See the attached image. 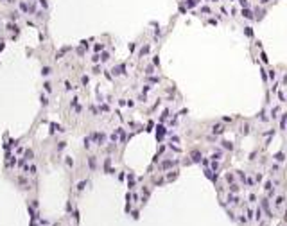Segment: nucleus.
Listing matches in <instances>:
<instances>
[{"instance_id": "obj_1", "label": "nucleus", "mask_w": 287, "mask_h": 226, "mask_svg": "<svg viewBox=\"0 0 287 226\" xmlns=\"http://www.w3.org/2000/svg\"><path fill=\"white\" fill-rule=\"evenodd\" d=\"M212 131H214L215 135H221V133H224V126H221V124H217L212 127Z\"/></svg>"}, {"instance_id": "obj_16", "label": "nucleus", "mask_w": 287, "mask_h": 226, "mask_svg": "<svg viewBox=\"0 0 287 226\" xmlns=\"http://www.w3.org/2000/svg\"><path fill=\"white\" fill-rule=\"evenodd\" d=\"M246 34H248V36H251V34H253V33H251V27H246Z\"/></svg>"}, {"instance_id": "obj_5", "label": "nucleus", "mask_w": 287, "mask_h": 226, "mask_svg": "<svg viewBox=\"0 0 287 226\" xmlns=\"http://www.w3.org/2000/svg\"><path fill=\"white\" fill-rule=\"evenodd\" d=\"M172 165H174V162L167 160V162H163V163H162V169H167V167H172Z\"/></svg>"}, {"instance_id": "obj_11", "label": "nucleus", "mask_w": 287, "mask_h": 226, "mask_svg": "<svg viewBox=\"0 0 287 226\" xmlns=\"http://www.w3.org/2000/svg\"><path fill=\"white\" fill-rule=\"evenodd\" d=\"M43 86H45V90H47V92H50V90H52V86H50V83H45Z\"/></svg>"}, {"instance_id": "obj_15", "label": "nucleus", "mask_w": 287, "mask_h": 226, "mask_svg": "<svg viewBox=\"0 0 287 226\" xmlns=\"http://www.w3.org/2000/svg\"><path fill=\"white\" fill-rule=\"evenodd\" d=\"M147 52H149V45H145V47L142 49V54H147Z\"/></svg>"}, {"instance_id": "obj_6", "label": "nucleus", "mask_w": 287, "mask_h": 226, "mask_svg": "<svg viewBox=\"0 0 287 226\" xmlns=\"http://www.w3.org/2000/svg\"><path fill=\"white\" fill-rule=\"evenodd\" d=\"M33 156H34V152H33L31 149L25 151V160H33Z\"/></svg>"}, {"instance_id": "obj_14", "label": "nucleus", "mask_w": 287, "mask_h": 226, "mask_svg": "<svg viewBox=\"0 0 287 226\" xmlns=\"http://www.w3.org/2000/svg\"><path fill=\"white\" fill-rule=\"evenodd\" d=\"M39 5H41L43 9H47V0H39Z\"/></svg>"}, {"instance_id": "obj_2", "label": "nucleus", "mask_w": 287, "mask_h": 226, "mask_svg": "<svg viewBox=\"0 0 287 226\" xmlns=\"http://www.w3.org/2000/svg\"><path fill=\"white\" fill-rule=\"evenodd\" d=\"M242 16H244V18H253V13H251L250 9H242Z\"/></svg>"}, {"instance_id": "obj_8", "label": "nucleus", "mask_w": 287, "mask_h": 226, "mask_svg": "<svg viewBox=\"0 0 287 226\" xmlns=\"http://www.w3.org/2000/svg\"><path fill=\"white\" fill-rule=\"evenodd\" d=\"M18 16H20V14H18L16 11H13V13H9V18H11V20H16Z\"/></svg>"}, {"instance_id": "obj_4", "label": "nucleus", "mask_w": 287, "mask_h": 226, "mask_svg": "<svg viewBox=\"0 0 287 226\" xmlns=\"http://www.w3.org/2000/svg\"><path fill=\"white\" fill-rule=\"evenodd\" d=\"M88 163H90V169H95V156H90V158H88Z\"/></svg>"}, {"instance_id": "obj_17", "label": "nucleus", "mask_w": 287, "mask_h": 226, "mask_svg": "<svg viewBox=\"0 0 287 226\" xmlns=\"http://www.w3.org/2000/svg\"><path fill=\"white\" fill-rule=\"evenodd\" d=\"M210 2H215V0H210Z\"/></svg>"}, {"instance_id": "obj_7", "label": "nucleus", "mask_w": 287, "mask_h": 226, "mask_svg": "<svg viewBox=\"0 0 287 226\" xmlns=\"http://www.w3.org/2000/svg\"><path fill=\"white\" fill-rule=\"evenodd\" d=\"M221 156H222V152H221V151H214V154H212V158H214V160H221Z\"/></svg>"}, {"instance_id": "obj_13", "label": "nucleus", "mask_w": 287, "mask_h": 226, "mask_svg": "<svg viewBox=\"0 0 287 226\" xmlns=\"http://www.w3.org/2000/svg\"><path fill=\"white\" fill-rule=\"evenodd\" d=\"M282 203H284V197H282V196H280V197H278V199H276V205H278V206H282Z\"/></svg>"}, {"instance_id": "obj_10", "label": "nucleus", "mask_w": 287, "mask_h": 226, "mask_svg": "<svg viewBox=\"0 0 287 226\" xmlns=\"http://www.w3.org/2000/svg\"><path fill=\"white\" fill-rule=\"evenodd\" d=\"M50 72H52V70H50V67H45V68L41 70V74H43V75H49Z\"/></svg>"}, {"instance_id": "obj_3", "label": "nucleus", "mask_w": 287, "mask_h": 226, "mask_svg": "<svg viewBox=\"0 0 287 226\" xmlns=\"http://www.w3.org/2000/svg\"><path fill=\"white\" fill-rule=\"evenodd\" d=\"M192 160H194V162H199V160H201V154H199L197 151H194V152H192Z\"/></svg>"}, {"instance_id": "obj_9", "label": "nucleus", "mask_w": 287, "mask_h": 226, "mask_svg": "<svg viewBox=\"0 0 287 226\" xmlns=\"http://www.w3.org/2000/svg\"><path fill=\"white\" fill-rule=\"evenodd\" d=\"M222 146H224V149H233V146H232V142H222Z\"/></svg>"}, {"instance_id": "obj_12", "label": "nucleus", "mask_w": 287, "mask_h": 226, "mask_svg": "<svg viewBox=\"0 0 287 226\" xmlns=\"http://www.w3.org/2000/svg\"><path fill=\"white\" fill-rule=\"evenodd\" d=\"M41 104H43V106H47V104H49V101H47V97H43V95H41Z\"/></svg>"}]
</instances>
